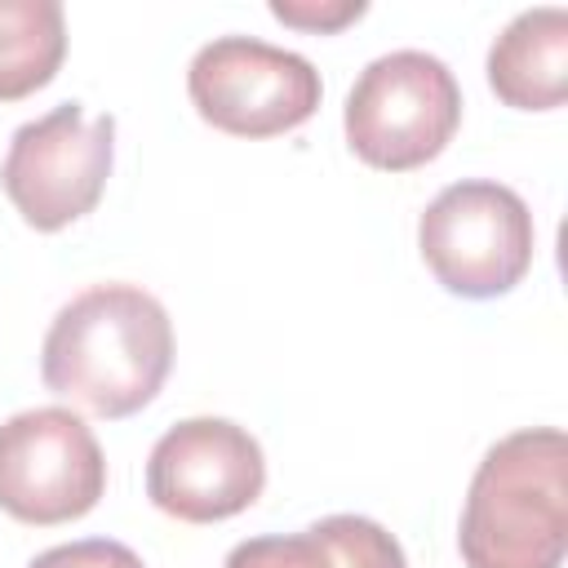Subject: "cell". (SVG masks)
Masks as SVG:
<instances>
[{
	"label": "cell",
	"mask_w": 568,
	"mask_h": 568,
	"mask_svg": "<svg viewBox=\"0 0 568 568\" xmlns=\"http://www.w3.org/2000/svg\"><path fill=\"white\" fill-rule=\"evenodd\" d=\"M27 568H142V559L111 537H84V541H67L53 546L44 555H36Z\"/></svg>",
	"instance_id": "obj_12"
},
{
	"label": "cell",
	"mask_w": 568,
	"mask_h": 568,
	"mask_svg": "<svg viewBox=\"0 0 568 568\" xmlns=\"http://www.w3.org/2000/svg\"><path fill=\"white\" fill-rule=\"evenodd\" d=\"M417 248L448 293L484 302L510 293L528 275L537 226L524 195L506 182L462 178L426 204Z\"/></svg>",
	"instance_id": "obj_4"
},
{
	"label": "cell",
	"mask_w": 568,
	"mask_h": 568,
	"mask_svg": "<svg viewBox=\"0 0 568 568\" xmlns=\"http://www.w3.org/2000/svg\"><path fill=\"white\" fill-rule=\"evenodd\" d=\"M106 457L71 408H27L0 422V510L22 524H67L98 506Z\"/></svg>",
	"instance_id": "obj_7"
},
{
	"label": "cell",
	"mask_w": 568,
	"mask_h": 568,
	"mask_svg": "<svg viewBox=\"0 0 568 568\" xmlns=\"http://www.w3.org/2000/svg\"><path fill=\"white\" fill-rule=\"evenodd\" d=\"M266 488L262 444L231 417H186L146 457V497L186 524H217L248 510Z\"/></svg>",
	"instance_id": "obj_8"
},
{
	"label": "cell",
	"mask_w": 568,
	"mask_h": 568,
	"mask_svg": "<svg viewBox=\"0 0 568 568\" xmlns=\"http://www.w3.org/2000/svg\"><path fill=\"white\" fill-rule=\"evenodd\" d=\"M195 111L235 138L288 133L320 106V71L311 58L266 44L257 36H213L186 67Z\"/></svg>",
	"instance_id": "obj_6"
},
{
	"label": "cell",
	"mask_w": 568,
	"mask_h": 568,
	"mask_svg": "<svg viewBox=\"0 0 568 568\" xmlns=\"http://www.w3.org/2000/svg\"><path fill=\"white\" fill-rule=\"evenodd\" d=\"M368 4L364 0H271V13L288 27H306V31H337L346 22H355Z\"/></svg>",
	"instance_id": "obj_13"
},
{
	"label": "cell",
	"mask_w": 568,
	"mask_h": 568,
	"mask_svg": "<svg viewBox=\"0 0 568 568\" xmlns=\"http://www.w3.org/2000/svg\"><path fill=\"white\" fill-rule=\"evenodd\" d=\"M488 84L519 111L559 106L568 93V9L537 4L515 13L488 49Z\"/></svg>",
	"instance_id": "obj_9"
},
{
	"label": "cell",
	"mask_w": 568,
	"mask_h": 568,
	"mask_svg": "<svg viewBox=\"0 0 568 568\" xmlns=\"http://www.w3.org/2000/svg\"><path fill=\"white\" fill-rule=\"evenodd\" d=\"M115 120L89 115L84 102H58L53 111L13 129L0 186L36 231H62L84 217L111 178Z\"/></svg>",
	"instance_id": "obj_5"
},
{
	"label": "cell",
	"mask_w": 568,
	"mask_h": 568,
	"mask_svg": "<svg viewBox=\"0 0 568 568\" xmlns=\"http://www.w3.org/2000/svg\"><path fill=\"white\" fill-rule=\"evenodd\" d=\"M169 364V311L138 284H93L75 293L53 315L40 351L44 386L98 417L146 408L160 395Z\"/></svg>",
	"instance_id": "obj_1"
},
{
	"label": "cell",
	"mask_w": 568,
	"mask_h": 568,
	"mask_svg": "<svg viewBox=\"0 0 568 568\" xmlns=\"http://www.w3.org/2000/svg\"><path fill=\"white\" fill-rule=\"evenodd\" d=\"M62 53L67 22L58 0H0V102L44 89Z\"/></svg>",
	"instance_id": "obj_11"
},
{
	"label": "cell",
	"mask_w": 568,
	"mask_h": 568,
	"mask_svg": "<svg viewBox=\"0 0 568 568\" xmlns=\"http://www.w3.org/2000/svg\"><path fill=\"white\" fill-rule=\"evenodd\" d=\"M346 142L373 169H422L462 124V89L444 58L426 49H390L373 58L346 93Z\"/></svg>",
	"instance_id": "obj_3"
},
{
	"label": "cell",
	"mask_w": 568,
	"mask_h": 568,
	"mask_svg": "<svg viewBox=\"0 0 568 568\" xmlns=\"http://www.w3.org/2000/svg\"><path fill=\"white\" fill-rule=\"evenodd\" d=\"M222 568H408V559L377 519L324 515L302 532H266L231 546Z\"/></svg>",
	"instance_id": "obj_10"
},
{
	"label": "cell",
	"mask_w": 568,
	"mask_h": 568,
	"mask_svg": "<svg viewBox=\"0 0 568 568\" xmlns=\"http://www.w3.org/2000/svg\"><path fill=\"white\" fill-rule=\"evenodd\" d=\"M457 550L466 568H559L568 555V439L528 426L497 439L466 488Z\"/></svg>",
	"instance_id": "obj_2"
}]
</instances>
